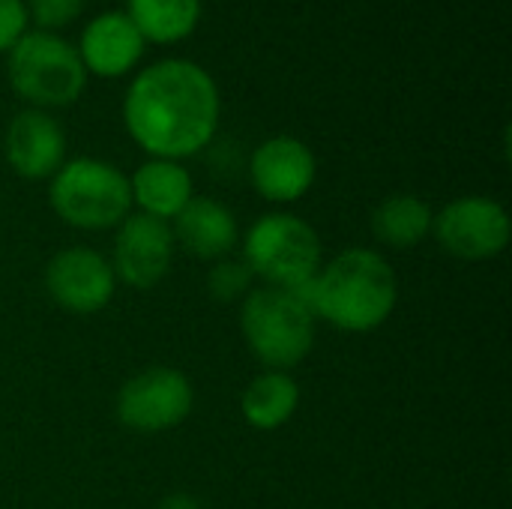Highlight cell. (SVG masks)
<instances>
[{
    "instance_id": "cell-1",
    "label": "cell",
    "mask_w": 512,
    "mask_h": 509,
    "mask_svg": "<svg viewBox=\"0 0 512 509\" xmlns=\"http://www.w3.org/2000/svg\"><path fill=\"white\" fill-rule=\"evenodd\" d=\"M219 87L192 60H159L135 75L123 99V123L153 159L201 153L219 126Z\"/></svg>"
},
{
    "instance_id": "cell-2",
    "label": "cell",
    "mask_w": 512,
    "mask_h": 509,
    "mask_svg": "<svg viewBox=\"0 0 512 509\" xmlns=\"http://www.w3.org/2000/svg\"><path fill=\"white\" fill-rule=\"evenodd\" d=\"M306 300L327 324L348 333L381 327L399 300V279L390 261L372 249H348L336 255L306 285Z\"/></svg>"
},
{
    "instance_id": "cell-3",
    "label": "cell",
    "mask_w": 512,
    "mask_h": 509,
    "mask_svg": "<svg viewBox=\"0 0 512 509\" xmlns=\"http://www.w3.org/2000/svg\"><path fill=\"white\" fill-rule=\"evenodd\" d=\"M246 345L255 357L276 372L300 366L315 345V312L306 300V288H258L249 291L240 312Z\"/></svg>"
},
{
    "instance_id": "cell-4",
    "label": "cell",
    "mask_w": 512,
    "mask_h": 509,
    "mask_svg": "<svg viewBox=\"0 0 512 509\" xmlns=\"http://www.w3.org/2000/svg\"><path fill=\"white\" fill-rule=\"evenodd\" d=\"M51 210L72 228L105 231L117 228L132 207L129 177L102 159H72L63 162L51 177L48 189Z\"/></svg>"
},
{
    "instance_id": "cell-5",
    "label": "cell",
    "mask_w": 512,
    "mask_h": 509,
    "mask_svg": "<svg viewBox=\"0 0 512 509\" xmlns=\"http://www.w3.org/2000/svg\"><path fill=\"white\" fill-rule=\"evenodd\" d=\"M9 84L33 108L72 105L87 87L78 48L48 30H27L9 51Z\"/></svg>"
},
{
    "instance_id": "cell-6",
    "label": "cell",
    "mask_w": 512,
    "mask_h": 509,
    "mask_svg": "<svg viewBox=\"0 0 512 509\" xmlns=\"http://www.w3.org/2000/svg\"><path fill=\"white\" fill-rule=\"evenodd\" d=\"M243 255L252 276H261L270 288L300 291L321 270V237L291 213H267L249 228Z\"/></svg>"
},
{
    "instance_id": "cell-7",
    "label": "cell",
    "mask_w": 512,
    "mask_h": 509,
    "mask_svg": "<svg viewBox=\"0 0 512 509\" xmlns=\"http://www.w3.org/2000/svg\"><path fill=\"white\" fill-rule=\"evenodd\" d=\"M195 405L189 378L177 369L156 366L129 378L117 393V417L135 432H165L180 426Z\"/></svg>"
},
{
    "instance_id": "cell-8",
    "label": "cell",
    "mask_w": 512,
    "mask_h": 509,
    "mask_svg": "<svg viewBox=\"0 0 512 509\" xmlns=\"http://www.w3.org/2000/svg\"><path fill=\"white\" fill-rule=\"evenodd\" d=\"M435 240L462 261H486L507 249L510 243V216L504 204L468 195L450 201L432 225Z\"/></svg>"
},
{
    "instance_id": "cell-9",
    "label": "cell",
    "mask_w": 512,
    "mask_h": 509,
    "mask_svg": "<svg viewBox=\"0 0 512 509\" xmlns=\"http://www.w3.org/2000/svg\"><path fill=\"white\" fill-rule=\"evenodd\" d=\"M45 288L60 309L72 315H93L111 303L117 276L105 255H99L96 249L72 246L48 261Z\"/></svg>"
},
{
    "instance_id": "cell-10",
    "label": "cell",
    "mask_w": 512,
    "mask_h": 509,
    "mask_svg": "<svg viewBox=\"0 0 512 509\" xmlns=\"http://www.w3.org/2000/svg\"><path fill=\"white\" fill-rule=\"evenodd\" d=\"M174 258V231L168 222L147 213H129L117 225L114 240V276L135 291L159 285Z\"/></svg>"
},
{
    "instance_id": "cell-11",
    "label": "cell",
    "mask_w": 512,
    "mask_h": 509,
    "mask_svg": "<svg viewBox=\"0 0 512 509\" xmlns=\"http://www.w3.org/2000/svg\"><path fill=\"white\" fill-rule=\"evenodd\" d=\"M318 174L315 153L291 135H276L267 138L264 144L255 147L249 159V177L252 186L258 189L261 198L276 201V204H291L300 201Z\"/></svg>"
},
{
    "instance_id": "cell-12",
    "label": "cell",
    "mask_w": 512,
    "mask_h": 509,
    "mask_svg": "<svg viewBox=\"0 0 512 509\" xmlns=\"http://www.w3.org/2000/svg\"><path fill=\"white\" fill-rule=\"evenodd\" d=\"M6 162L24 180H45L66 162V135L60 123L39 108L18 111L6 129Z\"/></svg>"
},
{
    "instance_id": "cell-13",
    "label": "cell",
    "mask_w": 512,
    "mask_h": 509,
    "mask_svg": "<svg viewBox=\"0 0 512 509\" xmlns=\"http://www.w3.org/2000/svg\"><path fill=\"white\" fill-rule=\"evenodd\" d=\"M144 45L147 42L138 33V27L129 21V15L120 9H111V12H102L87 21V27L81 33L78 57H81L84 69L93 75L120 78L129 69H135V63L144 54Z\"/></svg>"
},
{
    "instance_id": "cell-14",
    "label": "cell",
    "mask_w": 512,
    "mask_h": 509,
    "mask_svg": "<svg viewBox=\"0 0 512 509\" xmlns=\"http://www.w3.org/2000/svg\"><path fill=\"white\" fill-rule=\"evenodd\" d=\"M174 240L195 258L219 261L237 243L234 213L213 198H192L174 219Z\"/></svg>"
},
{
    "instance_id": "cell-15",
    "label": "cell",
    "mask_w": 512,
    "mask_h": 509,
    "mask_svg": "<svg viewBox=\"0 0 512 509\" xmlns=\"http://www.w3.org/2000/svg\"><path fill=\"white\" fill-rule=\"evenodd\" d=\"M132 201L141 207V213L153 216V219H177L180 210L195 198L192 195V177L189 171L174 162V159H150L144 162L132 180Z\"/></svg>"
},
{
    "instance_id": "cell-16",
    "label": "cell",
    "mask_w": 512,
    "mask_h": 509,
    "mask_svg": "<svg viewBox=\"0 0 512 509\" xmlns=\"http://www.w3.org/2000/svg\"><path fill=\"white\" fill-rule=\"evenodd\" d=\"M300 405V387L288 372H276L267 369L264 375H258L240 402V411L246 417L249 426L261 429V432H273L279 426H285L294 411Z\"/></svg>"
},
{
    "instance_id": "cell-17",
    "label": "cell",
    "mask_w": 512,
    "mask_h": 509,
    "mask_svg": "<svg viewBox=\"0 0 512 509\" xmlns=\"http://www.w3.org/2000/svg\"><path fill=\"white\" fill-rule=\"evenodd\" d=\"M432 225L435 213L417 195H390L372 213V231L390 249L420 246L432 234Z\"/></svg>"
},
{
    "instance_id": "cell-18",
    "label": "cell",
    "mask_w": 512,
    "mask_h": 509,
    "mask_svg": "<svg viewBox=\"0 0 512 509\" xmlns=\"http://www.w3.org/2000/svg\"><path fill=\"white\" fill-rule=\"evenodd\" d=\"M126 15L144 42L171 45L195 33L201 21V0H126Z\"/></svg>"
},
{
    "instance_id": "cell-19",
    "label": "cell",
    "mask_w": 512,
    "mask_h": 509,
    "mask_svg": "<svg viewBox=\"0 0 512 509\" xmlns=\"http://www.w3.org/2000/svg\"><path fill=\"white\" fill-rule=\"evenodd\" d=\"M249 282H252V270L246 267V261H234V258H219L216 267L210 270L207 288L213 294V300L219 303H231L237 297L249 294Z\"/></svg>"
},
{
    "instance_id": "cell-20",
    "label": "cell",
    "mask_w": 512,
    "mask_h": 509,
    "mask_svg": "<svg viewBox=\"0 0 512 509\" xmlns=\"http://www.w3.org/2000/svg\"><path fill=\"white\" fill-rule=\"evenodd\" d=\"M27 18H33L42 30H60L78 18L84 0H27Z\"/></svg>"
},
{
    "instance_id": "cell-21",
    "label": "cell",
    "mask_w": 512,
    "mask_h": 509,
    "mask_svg": "<svg viewBox=\"0 0 512 509\" xmlns=\"http://www.w3.org/2000/svg\"><path fill=\"white\" fill-rule=\"evenodd\" d=\"M27 21L24 0H0V51H9L27 33Z\"/></svg>"
},
{
    "instance_id": "cell-22",
    "label": "cell",
    "mask_w": 512,
    "mask_h": 509,
    "mask_svg": "<svg viewBox=\"0 0 512 509\" xmlns=\"http://www.w3.org/2000/svg\"><path fill=\"white\" fill-rule=\"evenodd\" d=\"M159 509H204L201 507V501L198 498H192V495H168Z\"/></svg>"
}]
</instances>
